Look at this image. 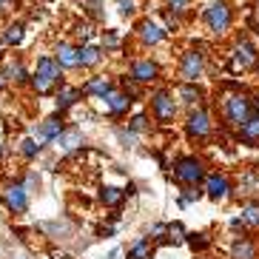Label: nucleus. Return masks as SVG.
Here are the masks:
<instances>
[{
  "instance_id": "nucleus-1",
  "label": "nucleus",
  "mask_w": 259,
  "mask_h": 259,
  "mask_svg": "<svg viewBox=\"0 0 259 259\" xmlns=\"http://www.w3.org/2000/svg\"><path fill=\"white\" fill-rule=\"evenodd\" d=\"M57 83L63 85V69H60V63L54 60L52 54L40 57L37 69H34V74H31V89H34L40 97H49V94L54 92V85H57Z\"/></svg>"
},
{
  "instance_id": "nucleus-2",
  "label": "nucleus",
  "mask_w": 259,
  "mask_h": 259,
  "mask_svg": "<svg viewBox=\"0 0 259 259\" xmlns=\"http://www.w3.org/2000/svg\"><path fill=\"white\" fill-rule=\"evenodd\" d=\"M251 114H256V100L251 94H242V92L231 94L225 100V106H222V117H225V122H228L231 128H239Z\"/></svg>"
},
{
  "instance_id": "nucleus-3",
  "label": "nucleus",
  "mask_w": 259,
  "mask_h": 259,
  "mask_svg": "<svg viewBox=\"0 0 259 259\" xmlns=\"http://www.w3.org/2000/svg\"><path fill=\"white\" fill-rule=\"evenodd\" d=\"M202 177H205V165H202V160H197V157H180V160L174 162V180L183 185H197L202 183Z\"/></svg>"
},
{
  "instance_id": "nucleus-4",
  "label": "nucleus",
  "mask_w": 259,
  "mask_h": 259,
  "mask_svg": "<svg viewBox=\"0 0 259 259\" xmlns=\"http://www.w3.org/2000/svg\"><path fill=\"white\" fill-rule=\"evenodd\" d=\"M259 66V52L253 49V43L248 37H239L234 46V54H231V69L234 71H248Z\"/></svg>"
},
{
  "instance_id": "nucleus-5",
  "label": "nucleus",
  "mask_w": 259,
  "mask_h": 259,
  "mask_svg": "<svg viewBox=\"0 0 259 259\" xmlns=\"http://www.w3.org/2000/svg\"><path fill=\"white\" fill-rule=\"evenodd\" d=\"M151 111L154 117H157V122H162V125H168V122H174L177 117V103H174V94L171 92H157L151 94Z\"/></svg>"
},
{
  "instance_id": "nucleus-6",
  "label": "nucleus",
  "mask_w": 259,
  "mask_h": 259,
  "mask_svg": "<svg viewBox=\"0 0 259 259\" xmlns=\"http://www.w3.org/2000/svg\"><path fill=\"white\" fill-rule=\"evenodd\" d=\"M231 20H234V15H231L228 3H213L205 9V23L213 34H225L231 29Z\"/></svg>"
},
{
  "instance_id": "nucleus-7",
  "label": "nucleus",
  "mask_w": 259,
  "mask_h": 259,
  "mask_svg": "<svg viewBox=\"0 0 259 259\" xmlns=\"http://www.w3.org/2000/svg\"><path fill=\"white\" fill-rule=\"evenodd\" d=\"M211 131H213V122H211V117H208L205 108H197V111H191L188 122H185V134H188L191 140H205Z\"/></svg>"
},
{
  "instance_id": "nucleus-8",
  "label": "nucleus",
  "mask_w": 259,
  "mask_h": 259,
  "mask_svg": "<svg viewBox=\"0 0 259 259\" xmlns=\"http://www.w3.org/2000/svg\"><path fill=\"white\" fill-rule=\"evenodd\" d=\"M202 69H205V57L199 52H185L183 60H180V77L183 83H197L202 77Z\"/></svg>"
},
{
  "instance_id": "nucleus-9",
  "label": "nucleus",
  "mask_w": 259,
  "mask_h": 259,
  "mask_svg": "<svg viewBox=\"0 0 259 259\" xmlns=\"http://www.w3.org/2000/svg\"><path fill=\"white\" fill-rule=\"evenodd\" d=\"M3 202L12 213H23L29 208V188L20 183H9L6 191H3Z\"/></svg>"
},
{
  "instance_id": "nucleus-10",
  "label": "nucleus",
  "mask_w": 259,
  "mask_h": 259,
  "mask_svg": "<svg viewBox=\"0 0 259 259\" xmlns=\"http://www.w3.org/2000/svg\"><path fill=\"white\" fill-rule=\"evenodd\" d=\"M103 100H106V111H108L111 117H122V114H128L131 103H134V100H131L125 92H117V89H114L111 94H106Z\"/></svg>"
},
{
  "instance_id": "nucleus-11",
  "label": "nucleus",
  "mask_w": 259,
  "mask_h": 259,
  "mask_svg": "<svg viewBox=\"0 0 259 259\" xmlns=\"http://www.w3.org/2000/svg\"><path fill=\"white\" fill-rule=\"evenodd\" d=\"M63 117L60 114H54V117H49V120H43L40 122V128H37V143H54V140L63 134Z\"/></svg>"
},
{
  "instance_id": "nucleus-12",
  "label": "nucleus",
  "mask_w": 259,
  "mask_h": 259,
  "mask_svg": "<svg viewBox=\"0 0 259 259\" xmlns=\"http://www.w3.org/2000/svg\"><path fill=\"white\" fill-rule=\"evenodd\" d=\"M157 77H160V66H157V63H151V60L131 63V80H134V83H151Z\"/></svg>"
},
{
  "instance_id": "nucleus-13",
  "label": "nucleus",
  "mask_w": 259,
  "mask_h": 259,
  "mask_svg": "<svg viewBox=\"0 0 259 259\" xmlns=\"http://www.w3.org/2000/svg\"><path fill=\"white\" fill-rule=\"evenodd\" d=\"M137 31H140V40H143L145 46H157V43H162L165 34H168V31L162 29L160 23H154V20H143V23L137 26Z\"/></svg>"
},
{
  "instance_id": "nucleus-14",
  "label": "nucleus",
  "mask_w": 259,
  "mask_h": 259,
  "mask_svg": "<svg viewBox=\"0 0 259 259\" xmlns=\"http://www.w3.org/2000/svg\"><path fill=\"white\" fill-rule=\"evenodd\" d=\"M236 137H239V143H245V145H259V111L251 114L239 128H236Z\"/></svg>"
},
{
  "instance_id": "nucleus-15",
  "label": "nucleus",
  "mask_w": 259,
  "mask_h": 259,
  "mask_svg": "<svg viewBox=\"0 0 259 259\" xmlns=\"http://www.w3.org/2000/svg\"><path fill=\"white\" fill-rule=\"evenodd\" d=\"M228 191H231L228 177H222V174H211V177H208V183H205V194L213 199V202L225 199V197H228Z\"/></svg>"
},
{
  "instance_id": "nucleus-16",
  "label": "nucleus",
  "mask_w": 259,
  "mask_h": 259,
  "mask_svg": "<svg viewBox=\"0 0 259 259\" xmlns=\"http://www.w3.org/2000/svg\"><path fill=\"white\" fill-rule=\"evenodd\" d=\"M52 57L60 63V69H77V66H80V63H77V49L71 46V43H57Z\"/></svg>"
},
{
  "instance_id": "nucleus-17",
  "label": "nucleus",
  "mask_w": 259,
  "mask_h": 259,
  "mask_svg": "<svg viewBox=\"0 0 259 259\" xmlns=\"http://www.w3.org/2000/svg\"><path fill=\"white\" fill-rule=\"evenodd\" d=\"M77 100H83V89L60 85V92H57V111H69L71 106H77Z\"/></svg>"
},
{
  "instance_id": "nucleus-18",
  "label": "nucleus",
  "mask_w": 259,
  "mask_h": 259,
  "mask_svg": "<svg viewBox=\"0 0 259 259\" xmlns=\"http://www.w3.org/2000/svg\"><path fill=\"white\" fill-rule=\"evenodd\" d=\"M100 60H103V49H100V46L83 43V46L77 49V63H80V66H85V69H94Z\"/></svg>"
},
{
  "instance_id": "nucleus-19",
  "label": "nucleus",
  "mask_w": 259,
  "mask_h": 259,
  "mask_svg": "<svg viewBox=\"0 0 259 259\" xmlns=\"http://www.w3.org/2000/svg\"><path fill=\"white\" fill-rule=\"evenodd\" d=\"M111 92H114V85H111L108 77H92V80L83 85V94H92V97H100V100Z\"/></svg>"
},
{
  "instance_id": "nucleus-20",
  "label": "nucleus",
  "mask_w": 259,
  "mask_h": 259,
  "mask_svg": "<svg viewBox=\"0 0 259 259\" xmlns=\"http://www.w3.org/2000/svg\"><path fill=\"white\" fill-rule=\"evenodd\" d=\"M54 143H57V148H60V151H74V148H80V145H83V134H80V131L77 128H63V134L57 140H54Z\"/></svg>"
},
{
  "instance_id": "nucleus-21",
  "label": "nucleus",
  "mask_w": 259,
  "mask_h": 259,
  "mask_svg": "<svg viewBox=\"0 0 259 259\" xmlns=\"http://www.w3.org/2000/svg\"><path fill=\"white\" fill-rule=\"evenodd\" d=\"M256 256V245L251 239H236L231 248V259H253Z\"/></svg>"
},
{
  "instance_id": "nucleus-22",
  "label": "nucleus",
  "mask_w": 259,
  "mask_h": 259,
  "mask_svg": "<svg viewBox=\"0 0 259 259\" xmlns=\"http://www.w3.org/2000/svg\"><path fill=\"white\" fill-rule=\"evenodd\" d=\"M122 199H125V194H122L120 188H114V185H106V188L100 191V202L108 208H120Z\"/></svg>"
},
{
  "instance_id": "nucleus-23",
  "label": "nucleus",
  "mask_w": 259,
  "mask_h": 259,
  "mask_svg": "<svg viewBox=\"0 0 259 259\" xmlns=\"http://www.w3.org/2000/svg\"><path fill=\"white\" fill-rule=\"evenodd\" d=\"M151 256H154V245L148 239H137L128 251V259H151Z\"/></svg>"
},
{
  "instance_id": "nucleus-24",
  "label": "nucleus",
  "mask_w": 259,
  "mask_h": 259,
  "mask_svg": "<svg viewBox=\"0 0 259 259\" xmlns=\"http://www.w3.org/2000/svg\"><path fill=\"white\" fill-rule=\"evenodd\" d=\"M242 225H251V228H259V202H248L242 205V217H239Z\"/></svg>"
},
{
  "instance_id": "nucleus-25",
  "label": "nucleus",
  "mask_w": 259,
  "mask_h": 259,
  "mask_svg": "<svg viewBox=\"0 0 259 259\" xmlns=\"http://www.w3.org/2000/svg\"><path fill=\"white\" fill-rule=\"evenodd\" d=\"M23 23H15V26H9L6 29V34H3V43L6 46H20L23 43Z\"/></svg>"
},
{
  "instance_id": "nucleus-26",
  "label": "nucleus",
  "mask_w": 259,
  "mask_h": 259,
  "mask_svg": "<svg viewBox=\"0 0 259 259\" xmlns=\"http://www.w3.org/2000/svg\"><path fill=\"white\" fill-rule=\"evenodd\" d=\"M3 77H6V80H15V83H26V80H29L23 63H9L6 71H3Z\"/></svg>"
},
{
  "instance_id": "nucleus-27",
  "label": "nucleus",
  "mask_w": 259,
  "mask_h": 259,
  "mask_svg": "<svg viewBox=\"0 0 259 259\" xmlns=\"http://www.w3.org/2000/svg\"><path fill=\"white\" fill-rule=\"evenodd\" d=\"M177 92H180V97H185V103H199V100H202V92L191 83H183Z\"/></svg>"
},
{
  "instance_id": "nucleus-28",
  "label": "nucleus",
  "mask_w": 259,
  "mask_h": 259,
  "mask_svg": "<svg viewBox=\"0 0 259 259\" xmlns=\"http://www.w3.org/2000/svg\"><path fill=\"white\" fill-rule=\"evenodd\" d=\"M40 148H43V145L37 143V140H23V143H20V154H23L26 160H34V157H37L40 154Z\"/></svg>"
},
{
  "instance_id": "nucleus-29",
  "label": "nucleus",
  "mask_w": 259,
  "mask_h": 259,
  "mask_svg": "<svg viewBox=\"0 0 259 259\" xmlns=\"http://www.w3.org/2000/svg\"><path fill=\"white\" fill-rule=\"evenodd\" d=\"M185 242L191 245V251H205L208 245H211L205 234H185Z\"/></svg>"
},
{
  "instance_id": "nucleus-30",
  "label": "nucleus",
  "mask_w": 259,
  "mask_h": 259,
  "mask_svg": "<svg viewBox=\"0 0 259 259\" xmlns=\"http://www.w3.org/2000/svg\"><path fill=\"white\" fill-rule=\"evenodd\" d=\"M168 242H174V245H183L185 242V228L180 225V222H174V225H168Z\"/></svg>"
},
{
  "instance_id": "nucleus-31",
  "label": "nucleus",
  "mask_w": 259,
  "mask_h": 259,
  "mask_svg": "<svg viewBox=\"0 0 259 259\" xmlns=\"http://www.w3.org/2000/svg\"><path fill=\"white\" fill-rule=\"evenodd\" d=\"M145 128H148V117H145V114L131 117V122H128V131H131V134H140V131H145Z\"/></svg>"
},
{
  "instance_id": "nucleus-32",
  "label": "nucleus",
  "mask_w": 259,
  "mask_h": 259,
  "mask_svg": "<svg viewBox=\"0 0 259 259\" xmlns=\"http://www.w3.org/2000/svg\"><path fill=\"white\" fill-rule=\"evenodd\" d=\"M191 9V0H168V12H171V15H183V12H188Z\"/></svg>"
},
{
  "instance_id": "nucleus-33",
  "label": "nucleus",
  "mask_w": 259,
  "mask_h": 259,
  "mask_svg": "<svg viewBox=\"0 0 259 259\" xmlns=\"http://www.w3.org/2000/svg\"><path fill=\"white\" fill-rule=\"evenodd\" d=\"M202 197V191H197V188H188L183 194V197H180V205H188V202H194V199H199Z\"/></svg>"
},
{
  "instance_id": "nucleus-34",
  "label": "nucleus",
  "mask_w": 259,
  "mask_h": 259,
  "mask_svg": "<svg viewBox=\"0 0 259 259\" xmlns=\"http://www.w3.org/2000/svg\"><path fill=\"white\" fill-rule=\"evenodd\" d=\"M117 6H120V15L122 17L134 15V0H117Z\"/></svg>"
},
{
  "instance_id": "nucleus-35",
  "label": "nucleus",
  "mask_w": 259,
  "mask_h": 259,
  "mask_svg": "<svg viewBox=\"0 0 259 259\" xmlns=\"http://www.w3.org/2000/svg\"><path fill=\"white\" fill-rule=\"evenodd\" d=\"M103 43H106V46H108V49H114V46H117V43H120V37H117L114 31H106V34H103Z\"/></svg>"
},
{
  "instance_id": "nucleus-36",
  "label": "nucleus",
  "mask_w": 259,
  "mask_h": 259,
  "mask_svg": "<svg viewBox=\"0 0 259 259\" xmlns=\"http://www.w3.org/2000/svg\"><path fill=\"white\" fill-rule=\"evenodd\" d=\"M77 37H80V40L85 43V40L92 37V26H77Z\"/></svg>"
},
{
  "instance_id": "nucleus-37",
  "label": "nucleus",
  "mask_w": 259,
  "mask_h": 259,
  "mask_svg": "<svg viewBox=\"0 0 259 259\" xmlns=\"http://www.w3.org/2000/svg\"><path fill=\"white\" fill-rule=\"evenodd\" d=\"M100 6H103V0H92V3H89V15L100 17Z\"/></svg>"
},
{
  "instance_id": "nucleus-38",
  "label": "nucleus",
  "mask_w": 259,
  "mask_h": 259,
  "mask_svg": "<svg viewBox=\"0 0 259 259\" xmlns=\"http://www.w3.org/2000/svg\"><path fill=\"white\" fill-rule=\"evenodd\" d=\"M165 231H168V225H162V222H157V225L151 228V234H154V236H162Z\"/></svg>"
},
{
  "instance_id": "nucleus-39",
  "label": "nucleus",
  "mask_w": 259,
  "mask_h": 259,
  "mask_svg": "<svg viewBox=\"0 0 259 259\" xmlns=\"http://www.w3.org/2000/svg\"><path fill=\"white\" fill-rule=\"evenodd\" d=\"M9 6H12V0H0V15H3V12H6Z\"/></svg>"
},
{
  "instance_id": "nucleus-40",
  "label": "nucleus",
  "mask_w": 259,
  "mask_h": 259,
  "mask_svg": "<svg viewBox=\"0 0 259 259\" xmlns=\"http://www.w3.org/2000/svg\"><path fill=\"white\" fill-rule=\"evenodd\" d=\"M97 234H100V236H111V234H114V228H100Z\"/></svg>"
},
{
  "instance_id": "nucleus-41",
  "label": "nucleus",
  "mask_w": 259,
  "mask_h": 259,
  "mask_svg": "<svg viewBox=\"0 0 259 259\" xmlns=\"http://www.w3.org/2000/svg\"><path fill=\"white\" fill-rule=\"evenodd\" d=\"M3 85H6V80H3V74H0V89H3Z\"/></svg>"
}]
</instances>
